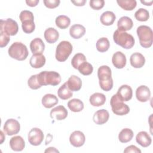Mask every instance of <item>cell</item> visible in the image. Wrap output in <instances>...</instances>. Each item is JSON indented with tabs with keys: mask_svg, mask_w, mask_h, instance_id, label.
<instances>
[{
	"mask_svg": "<svg viewBox=\"0 0 153 153\" xmlns=\"http://www.w3.org/2000/svg\"><path fill=\"white\" fill-rule=\"evenodd\" d=\"M72 44L67 41H61L56 50V59L59 62H65L69 57L72 51Z\"/></svg>",
	"mask_w": 153,
	"mask_h": 153,
	"instance_id": "cell-7",
	"label": "cell"
},
{
	"mask_svg": "<svg viewBox=\"0 0 153 153\" xmlns=\"http://www.w3.org/2000/svg\"><path fill=\"white\" fill-rule=\"evenodd\" d=\"M0 30L3 31L9 36H14L19 30L18 24L15 20L10 18L5 20H1Z\"/></svg>",
	"mask_w": 153,
	"mask_h": 153,
	"instance_id": "cell-9",
	"label": "cell"
},
{
	"mask_svg": "<svg viewBox=\"0 0 153 153\" xmlns=\"http://www.w3.org/2000/svg\"><path fill=\"white\" fill-rule=\"evenodd\" d=\"M110 105L111 106L112 112L118 115H124L130 112V108L123 103L115 94L113 95L110 100Z\"/></svg>",
	"mask_w": 153,
	"mask_h": 153,
	"instance_id": "cell-8",
	"label": "cell"
},
{
	"mask_svg": "<svg viewBox=\"0 0 153 153\" xmlns=\"http://www.w3.org/2000/svg\"><path fill=\"white\" fill-rule=\"evenodd\" d=\"M39 84L42 85H57L61 82L60 74L55 71H42L38 74Z\"/></svg>",
	"mask_w": 153,
	"mask_h": 153,
	"instance_id": "cell-2",
	"label": "cell"
},
{
	"mask_svg": "<svg viewBox=\"0 0 153 153\" xmlns=\"http://www.w3.org/2000/svg\"><path fill=\"white\" fill-rule=\"evenodd\" d=\"M28 86L33 90H36L41 87L38 79V74L32 75L27 81Z\"/></svg>",
	"mask_w": 153,
	"mask_h": 153,
	"instance_id": "cell-39",
	"label": "cell"
},
{
	"mask_svg": "<svg viewBox=\"0 0 153 153\" xmlns=\"http://www.w3.org/2000/svg\"><path fill=\"white\" fill-rule=\"evenodd\" d=\"M85 33V28L81 25L75 24L69 29V34L74 39H79Z\"/></svg>",
	"mask_w": 153,
	"mask_h": 153,
	"instance_id": "cell-23",
	"label": "cell"
},
{
	"mask_svg": "<svg viewBox=\"0 0 153 153\" xmlns=\"http://www.w3.org/2000/svg\"><path fill=\"white\" fill-rule=\"evenodd\" d=\"M29 63L33 68H41L45 63V57L42 54H33L30 59Z\"/></svg>",
	"mask_w": 153,
	"mask_h": 153,
	"instance_id": "cell-24",
	"label": "cell"
},
{
	"mask_svg": "<svg viewBox=\"0 0 153 153\" xmlns=\"http://www.w3.org/2000/svg\"><path fill=\"white\" fill-rule=\"evenodd\" d=\"M71 2L73 3L76 6H83L85 5L86 1L85 0H76V1H71Z\"/></svg>",
	"mask_w": 153,
	"mask_h": 153,
	"instance_id": "cell-45",
	"label": "cell"
},
{
	"mask_svg": "<svg viewBox=\"0 0 153 153\" xmlns=\"http://www.w3.org/2000/svg\"><path fill=\"white\" fill-rule=\"evenodd\" d=\"M45 6L48 8H54L60 4V0H44L43 1Z\"/></svg>",
	"mask_w": 153,
	"mask_h": 153,
	"instance_id": "cell-42",
	"label": "cell"
},
{
	"mask_svg": "<svg viewBox=\"0 0 153 153\" xmlns=\"http://www.w3.org/2000/svg\"><path fill=\"white\" fill-rule=\"evenodd\" d=\"M134 17L138 21L146 22L149 18V13L147 10L140 8L135 12Z\"/></svg>",
	"mask_w": 153,
	"mask_h": 153,
	"instance_id": "cell-37",
	"label": "cell"
},
{
	"mask_svg": "<svg viewBox=\"0 0 153 153\" xmlns=\"http://www.w3.org/2000/svg\"><path fill=\"white\" fill-rule=\"evenodd\" d=\"M20 20L22 22L23 31L26 33H31L35 28L34 23V16L33 13L28 10L21 11L19 15Z\"/></svg>",
	"mask_w": 153,
	"mask_h": 153,
	"instance_id": "cell-6",
	"label": "cell"
},
{
	"mask_svg": "<svg viewBox=\"0 0 153 153\" xmlns=\"http://www.w3.org/2000/svg\"><path fill=\"white\" fill-rule=\"evenodd\" d=\"M58 102L57 97L53 94H46L42 98V104L46 108H51L57 105Z\"/></svg>",
	"mask_w": 153,
	"mask_h": 153,
	"instance_id": "cell-28",
	"label": "cell"
},
{
	"mask_svg": "<svg viewBox=\"0 0 153 153\" xmlns=\"http://www.w3.org/2000/svg\"><path fill=\"white\" fill-rule=\"evenodd\" d=\"M66 82L69 89L73 91H79L82 87V81L81 78L76 75H71Z\"/></svg>",
	"mask_w": 153,
	"mask_h": 153,
	"instance_id": "cell-26",
	"label": "cell"
},
{
	"mask_svg": "<svg viewBox=\"0 0 153 153\" xmlns=\"http://www.w3.org/2000/svg\"><path fill=\"white\" fill-rule=\"evenodd\" d=\"M133 131L128 128H123L118 134V139L121 143H127L130 142L133 137Z\"/></svg>",
	"mask_w": 153,
	"mask_h": 153,
	"instance_id": "cell-32",
	"label": "cell"
},
{
	"mask_svg": "<svg viewBox=\"0 0 153 153\" xmlns=\"http://www.w3.org/2000/svg\"><path fill=\"white\" fill-rule=\"evenodd\" d=\"M113 39L115 43L125 49H130L134 45V39L131 35L118 29L114 33Z\"/></svg>",
	"mask_w": 153,
	"mask_h": 153,
	"instance_id": "cell-4",
	"label": "cell"
},
{
	"mask_svg": "<svg viewBox=\"0 0 153 153\" xmlns=\"http://www.w3.org/2000/svg\"><path fill=\"white\" fill-rule=\"evenodd\" d=\"M10 146L11 149L14 151H22L25 147V142L22 137L16 136L11 138Z\"/></svg>",
	"mask_w": 153,
	"mask_h": 153,
	"instance_id": "cell-19",
	"label": "cell"
},
{
	"mask_svg": "<svg viewBox=\"0 0 153 153\" xmlns=\"http://www.w3.org/2000/svg\"><path fill=\"white\" fill-rule=\"evenodd\" d=\"M136 140L138 144L144 148L149 146L152 142L151 136L145 131H140L137 134L136 136Z\"/></svg>",
	"mask_w": 153,
	"mask_h": 153,
	"instance_id": "cell-20",
	"label": "cell"
},
{
	"mask_svg": "<svg viewBox=\"0 0 153 153\" xmlns=\"http://www.w3.org/2000/svg\"><path fill=\"white\" fill-rule=\"evenodd\" d=\"M78 70L83 75H89L93 72V67L90 63L86 61L79 66Z\"/></svg>",
	"mask_w": 153,
	"mask_h": 153,
	"instance_id": "cell-38",
	"label": "cell"
},
{
	"mask_svg": "<svg viewBox=\"0 0 153 153\" xmlns=\"http://www.w3.org/2000/svg\"><path fill=\"white\" fill-rule=\"evenodd\" d=\"M112 62L116 68H123L126 66L127 62L126 55L121 51H117L112 56Z\"/></svg>",
	"mask_w": 153,
	"mask_h": 153,
	"instance_id": "cell-17",
	"label": "cell"
},
{
	"mask_svg": "<svg viewBox=\"0 0 153 153\" xmlns=\"http://www.w3.org/2000/svg\"><path fill=\"white\" fill-rule=\"evenodd\" d=\"M30 48L33 54H42L45 50V44L41 38H36L31 41Z\"/></svg>",
	"mask_w": 153,
	"mask_h": 153,
	"instance_id": "cell-18",
	"label": "cell"
},
{
	"mask_svg": "<svg viewBox=\"0 0 153 153\" xmlns=\"http://www.w3.org/2000/svg\"><path fill=\"white\" fill-rule=\"evenodd\" d=\"M45 152H59V151L54 147H49L45 150Z\"/></svg>",
	"mask_w": 153,
	"mask_h": 153,
	"instance_id": "cell-46",
	"label": "cell"
},
{
	"mask_svg": "<svg viewBox=\"0 0 153 153\" xmlns=\"http://www.w3.org/2000/svg\"><path fill=\"white\" fill-rule=\"evenodd\" d=\"M116 94L117 95L118 97L123 102H127L132 98V88L128 85H123L120 87Z\"/></svg>",
	"mask_w": 153,
	"mask_h": 153,
	"instance_id": "cell-13",
	"label": "cell"
},
{
	"mask_svg": "<svg viewBox=\"0 0 153 153\" xmlns=\"http://www.w3.org/2000/svg\"><path fill=\"white\" fill-rule=\"evenodd\" d=\"M58 96L62 100H67L71 98L72 95V91H71L67 85V82H65L62 86L59 87L57 91Z\"/></svg>",
	"mask_w": 153,
	"mask_h": 153,
	"instance_id": "cell-30",
	"label": "cell"
},
{
	"mask_svg": "<svg viewBox=\"0 0 153 153\" xmlns=\"http://www.w3.org/2000/svg\"><path fill=\"white\" fill-rule=\"evenodd\" d=\"M131 65L134 68H142L145 63V59L144 56L140 53H133L130 58Z\"/></svg>",
	"mask_w": 153,
	"mask_h": 153,
	"instance_id": "cell-22",
	"label": "cell"
},
{
	"mask_svg": "<svg viewBox=\"0 0 153 153\" xmlns=\"http://www.w3.org/2000/svg\"><path fill=\"white\" fill-rule=\"evenodd\" d=\"M3 129L5 134L8 136H12L17 134L20 130L19 122L13 118L7 120L4 125Z\"/></svg>",
	"mask_w": 153,
	"mask_h": 153,
	"instance_id": "cell-11",
	"label": "cell"
},
{
	"mask_svg": "<svg viewBox=\"0 0 153 153\" xmlns=\"http://www.w3.org/2000/svg\"><path fill=\"white\" fill-rule=\"evenodd\" d=\"M140 2H141L142 4L145 5H151L152 2H153L152 1H141Z\"/></svg>",
	"mask_w": 153,
	"mask_h": 153,
	"instance_id": "cell-47",
	"label": "cell"
},
{
	"mask_svg": "<svg viewBox=\"0 0 153 153\" xmlns=\"http://www.w3.org/2000/svg\"><path fill=\"white\" fill-rule=\"evenodd\" d=\"M111 68L106 65H103L97 70V76L99 80L100 88L106 91L111 90L113 87V79L112 78Z\"/></svg>",
	"mask_w": 153,
	"mask_h": 153,
	"instance_id": "cell-1",
	"label": "cell"
},
{
	"mask_svg": "<svg viewBox=\"0 0 153 153\" xmlns=\"http://www.w3.org/2000/svg\"><path fill=\"white\" fill-rule=\"evenodd\" d=\"M136 32L140 45L143 48H149L153 42V32L151 28L146 25H141L137 28Z\"/></svg>",
	"mask_w": 153,
	"mask_h": 153,
	"instance_id": "cell-3",
	"label": "cell"
},
{
	"mask_svg": "<svg viewBox=\"0 0 153 153\" xmlns=\"http://www.w3.org/2000/svg\"><path fill=\"white\" fill-rule=\"evenodd\" d=\"M26 3L28 6L35 7L39 3V0H26Z\"/></svg>",
	"mask_w": 153,
	"mask_h": 153,
	"instance_id": "cell-44",
	"label": "cell"
},
{
	"mask_svg": "<svg viewBox=\"0 0 153 153\" xmlns=\"http://www.w3.org/2000/svg\"><path fill=\"white\" fill-rule=\"evenodd\" d=\"M110 46L109 40L106 37H102L99 39L96 42V48L99 52L103 53L108 50Z\"/></svg>",
	"mask_w": 153,
	"mask_h": 153,
	"instance_id": "cell-35",
	"label": "cell"
},
{
	"mask_svg": "<svg viewBox=\"0 0 153 153\" xmlns=\"http://www.w3.org/2000/svg\"><path fill=\"white\" fill-rule=\"evenodd\" d=\"M69 141L72 145L75 147L82 146L85 141V137L84 134L81 131H74L72 132L69 137Z\"/></svg>",
	"mask_w": 153,
	"mask_h": 153,
	"instance_id": "cell-12",
	"label": "cell"
},
{
	"mask_svg": "<svg viewBox=\"0 0 153 153\" xmlns=\"http://www.w3.org/2000/svg\"><path fill=\"white\" fill-rule=\"evenodd\" d=\"M8 53L11 58L19 61L25 60L29 54L27 47L20 42H14L9 47Z\"/></svg>",
	"mask_w": 153,
	"mask_h": 153,
	"instance_id": "cell-5",
	"label": "cell"
},
{
	"mask_svg": "<svg viewBox=\"0 0 153 153\" xmlns=\"http://www.w3.org/2000/svg\"><path fill=\"white\" fill-rule=\"evenodd\" d=\"M109 117V112L107 110L102 109L97 111L93 115V121L98 125H102L106 123Z\"/></svg>",
	"mask_w": 153,
	"mask_h": 153,
	"instance_id": "cell-15",
	"label": "cell"
},
{
	"mask_svg": "<svg viewBox=\"0 0 153 153\" xmlns=\"http://www.w3.org/2000/svg\"><path fill=\"white\" fill-rule=\"evenodd\" d=\"M86 57L84 54L81 53H76L74 55L71 60V64L74 68L78 69L79 66L82 63L86 62Z\"/></svg>",
	"mask_w": 153,
	"mask_h": 153,
	"instance_id": "cell-36",
	"label": "cell"
},
{
	"mask_svg": "<svg viewBox=\"0 0 153 153\" xmlns=\"http://www.w3.org/2000/svg\"><path fill=\"white\" fill-rule=\"evenodd\" d=\"M1 144L3 142L4 139H5V136H4V133L2 131H1Z\"/></svg>",
	"mask_w": 153,
	"mask_h": 153,
	"instance_id": "cell-48",
	"label": "cell"
},
{
	"mask_svg": "<svg viewBox=\"0 0 153 153\" xmlns=\"http://www.w3.org/2000/svg\"><path fill=\"white\" fill-rule=\"evenodd\" d=\"M105 1L103 0H91L90 6L94 10H99L104 7Z\"/></svg>",
	"mask_w": 153,
	"mask_h": 153,
	"instance_id": "cell-40",
	"label": "cell"
},
{
	"mask_svg": "<svg viewBox=\"0 0 153 153\" xmlns=\"http://www.w3.org/2000/svg\"><path fill=\"white\" fill-rule=\"evenodd\" d=\"M28 141L33 146L39 145L44 139V134L42 131L36 127L32 128L28 133Z\"/></svg>",
	"mask_w": 153,
	"mask_h": 153,
	"instance_id": "cell-10",
	"label": "cell"
},
{
	"mask_svg": "<svg viewBox=\"0 0 153 153\" xmlns=\"http://www.w3.org/2000/svg\"><path fill=\"white\" fill-rule=\"evenodd\" d=\"M68 116V111L62 105L57 106L50 111V117L52 119L55 118L57 120H62L65 119Z\"/></svg>",
	"mask_w": 153,
	"mask_h": 153,
	"instance_id": "cell-16",
	"label": "cell"
},
{
	"mask_svg": "<svg viewBox=\"0 0 153 153\" xmlns=\"http://www.w3.org/2000/svg\"><path fill=\"white\" fill-rule=\"evenodd\" d=\"M68 106L71 111L78 112L84 109V103L78 99H72L68 102Z\"/></svg>",
	"mask_w": 153,
	"mask_h": 153,
	"instance_id": "cell-31",
	"label": "cell"
},
{
	"mask_svg": "<svg viewBox=\"0 0 153 153\" xmlns=\"http://www.w3.org/2000/svg\"><path fill=\"white\" fill-rule=\"evenodd\" d=\"M116 16L115 14L110 11H106L102 13L100 17V22L105 26L112 25L115 22Z\"/></svg>",
	"mask_w": 153,
	"mask_h": 153,
	"instance_id": "cell-29",
	"label": "cell"
},
{
	"mask_svg": "<svg viewBox=\"0 0 153 153\" xmlns=\"http://www.w3.org/2000/svg\"><path fill=\"white\" fill-rule=\"evenodd\" d=\"M55 23L58 27L64 29L69 27L71 23V20L66 16L60 15L56 17Z\"/></svg>",
	"mask_w": 153,
	"mask_h": 153,
	"instance_id": "cell-33",
	"label": "cell"
},
{
	"mask_svg": "<svg viewBox=\"0 0 153 153\" xmlns=\"http://www.w3.org/2000/svg\"><path fill=\"white\" fill-rule=\"evenodd\" d=\"M44 38L46 41L49 44H53L56 42L59 37L58 31L53 27H48L44 32Z\"/></svg>",
	"mask_w": 153,
	"mask_h": 153,
	"instance_id": "cell-25",
	"label": "cell"
},
{
	"mask_svg": "<svg viewBox=\"0 0 153 153\" xmlns=\"http://www.w3.org/2000/svg\"><path fill=\"white\" fill-rule=\"evenodd\" d=\"M117 2L120 7L127 11L133 10L137 5V2L135 0H117Z\"/></svg>",
	"mask_w": 153,
	"mask_h": 153,
	"instance_id": "cell-34",
	"label": "cell"
},
{
	"mask_svg": "<svg viewBox=\"0 0 153 153\" xmlns=\"http://www.w3.org/2000/svg\"><path fill=\"white\" fill-rule=\"evenodd\" d=\"M10 40V36L3 31L0 30V47L2 48L7 46Z\"/></svg>",
	"mask_w": 153,
	"mask_h": 153,
	"instance_id": "cell-41",
	"label": "cell"
},
{
	"mask_svg": "<svg viewBox=\"0 0 153 153\" xmlns=\"http://www.w3.org/2000/svg\"><path fill=\"white\" fill-rule=\"evenodd\" d=\"M124 153H130V152H134V153H140L141 151L137 147H136L134 145H130L127 146L124 150Z\"/></svg>",
	"mask_w": 153,
	"mask_h": 153,
	"instance_id": "cell-43",
	"label": "cell"
},
{
	"mask_svg": "<svg viewBox=\"0 0 153 153\" xmlns=\"http://www.w3.org/2000/svg\"><path fill=\"white\" fill-rule=\"evenodd\" d=\"M136 96L139 102H146L150 99L151 91L147 86L140 85L136 90Z\"/></svg>",
	"mask_w": 153,
	"mask_h": 153,
	"instance_id": "cell-14",
	"label": "cell"
},
{
	"mask_svg": "<svg viewBox=\"0 0 153 153\" xmlns=\"http://www.w3.org/2000/svg\"><path fill=\"white\" fill-rule=\"evenodd\" d=\"M90 104L93 106H100L106 102V97L103 93H95L90 96L89 98Z\"/></svg>",
	"mask_w": 153,
	"mask_h": 153,
	"instance_id": "cell-27",
	"label": "cell"
},
{
	"mask_svg": "<svg viewBox=\"0 0 153 153\" xmlns=\"http://www.w3.org/2000/svg\"><path fill=\"white\" fill-rule=\"evenodd\" d=\"M133 25V23L132 20L127 16L121 17L117 22L118 30L122 32L130 30L132 28Z\"/></svg>",
	"mask_w": 153,
	"mask_h": 153,
	"instance_id": "cell-21",
	"label": "cell"
}]
</instances>
